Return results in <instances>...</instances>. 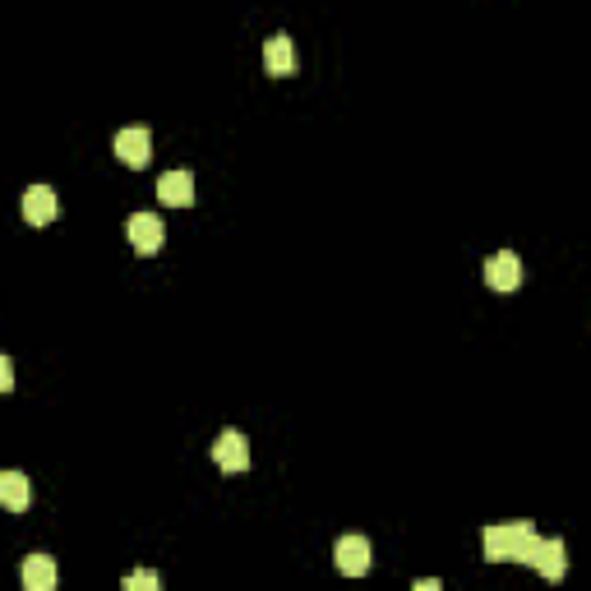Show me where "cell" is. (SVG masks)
Here are the masks:
<instances>
[{
  "instance_id": "obj_2",
  "label": "cell",
  "mask_w": 591,
  "mask_h": 591,
  "mask_svg": "<svg viewBox=\"0 0 591 591\" xmlns=\"http://www.w3.org/2000/svg\"><path fill=\"white\" fill-rule=\"evenodd\" d=\"M333 559H338V568L347 573V578H365L374 564V550H370V536H342L338 545H333Z\"/></svg>"
},
{
  "instance_id": "obj_5",
  "label": "cell",
  "mask_w": 591,
  "mask_h": 591,
  "mask_svg": "<svg viewBox=\"0 0 591 591\" xmlns=\"http://www.w3.org/2000/svg\"><path fill=\"white\" fill-rule=\"evenodd\" d=\"M485 282L495 291H518L522 287V259L513 250H499L485 259Z\"/></svg>"
},
{
  "instance_id": "obj_4",
  "label": "cell",
  "mask_w": 591,
  "mask_h": 591,
  "mask_svg": "<svg viewBox=\"0 0 591 591\" xmlns=\"http://www.w3.org/2000/svg\"><path fill=\"white\" fill-rule=\"evenodd\" d=\"M130 245L139 254H157L162 250V241H167V227H162V218L157 213H130Z\"/></svg>"
},
{
  "instance_id": "obj_1",
  "label": "cell",
  "mask_w": 591,
  "mask_h": 591,
  "mask_svg": "<svg viewBox=\"0 0 591 591\" xmlns=\"http://www.w3.org/2000/svg\"><path fill=\"white\" fill-rule=\"evenodd\" d=\"M536 527L531 522H508V527H485L481 531V550L490 564H531L536 555Z\"/></svg>"
},
{
  "instance_id": "obj_14",
  "label": "cell",
  "mask_w": 591,
  "mask_h": 591,
  "mask_svg": "<svg viewBox=\"0 0 591 591\" xmlns=\"http://www.w3.org/2000/svg\"><path fill=\"white\" fill-rule=\"evenodd\" d=\"M0 388H14V365H10V356H0Z\"/></svg>"
},
{
  "instance_id": "obj_11",
  "label": "cell",
  "mask_w": 591,
  "mask_h": 591,
  "mask_svg": "<svg viewBox=\"0 0 591 591\" xmlns=\"http://www.w3.org/2000/svg\"><path fill=\"white\" fill-rule=\"evenodd\" d=\"M24 587L28 591H51L56 587V559L51 555H28L24 559Z\"/></svg>"
},
{
  "instance_id": "obj_3",
  "label": "cell",
  "mask_w": 591,
  "mask_h": 591,
  "mask_svg": "<svg viewBox=\"0 0 591 591\" xmlns=\"http://www.w3.org/2000/svg\"><path fill=\"white\" fill-rule=\"evenodd\" d=\"M116 157H121L125 167H148V157H153V134L148 125H125L116 134Z\"/></svg>"
},
{
  "instance_id": "obj_12",
  "label": "cell",
  "mask_w": 591,
  "mask_h": 591,
  "mask_svg": "<svg viewBox=\"0 0 591 591\" xmlns=\"http://www.w3.org/2000/svg\"><path fill=\"white\" fill-rule=\"evenodd\" d=\"M0 499H5L10 513H24L28 508V476L24 471H5V476H0Z\"/></svg>"
},
{
  "instance_id": "obj_10",
  "label": "cell",
  "mask_w": 591,
  "mask_h": 591,
  "mask_svg": "<svg viewBox=\"0 0 591 591\" xmlns=\"http://www.w3.org/2000/svg\"><path fill=\"white\" fill-rule=\"evenodd\" d=\"M264 70H268V74H278V79L296 70V47H291V37H287V33H273V37L264 42Z\"/></svg>"
},
{
  "instance_id": "obj_6",
  "label": "cell",
  "mask_w": 591,
  "mask_h": 591,
  "mask_svg": "<svg viewBox=\"0 0 591 591\" xmlns=\"http://www.w3.org/2000/svg\"><path fill=\"white\" fill-rule=\"evenodd\" d=\"M213 462H218L222 471H245L250 467V444H245L241 430H222V435L213 439Z\"/></svg>"
},
{
  "instance_id": "obj_8",
  "label": "cell",
  "mask_w": 591,
  "mask_h": 591,
  "mask_svg": "<svg viewBox=\"0 0 591 591\" xmlns=\"http://www.w3.org/2000/svg\"><path fill=\"white\" fill-rule=\"evenodd\" d=\"M531 568L550 582H564L568 573V555H564V541H536V555H531Z\"/></svg>"
},
{
  "instance_id": "obj_7",
  "label": "cell",
  "mask_w": 591,
  "mask_h": 591,
  "mask_svg": "<svg viewBox=\"0 0 591 591\" xmlns=\"http://www.w3.org/2000/svg\"><path fill=\"white\" fill-rule=\"evenodd\" d=\"M56 218V190L51 185H28L24 190V222L28 227H47V222Z\"/></svg>"
},
{
  "instance_id": "obj_13",
  "label": "cell",
  "mask_w": 591,
  "mask_h": 591,
  "mask_svg": "<svg viewBox=\"0 0 591 591\" xmlns=\"http://www.w3.org/2000/svg\"><path fill=\"white\" fill-rule=\"evenodd\" d=\"M125 587H130V591H157V587H162V578H157V573H148V568H139V573H130V578H125Z\"/></svg>"
},
{
  "instance_id": "obj_9",
  "label": "cell",
  "mask_w": 591,
  "mask_h": 591,
  "mask_svg": "<svg viewBox=\"0 0 591 591\" xmlns=\"http://www.w3.org/2000/svg\"><path fill=\"white\" fill-rule=\"evenodd\" d=\"M157 199L171 204V208L194 204V176H190V171H162V181H157Z\"/></svg>"
}]
</instances>
